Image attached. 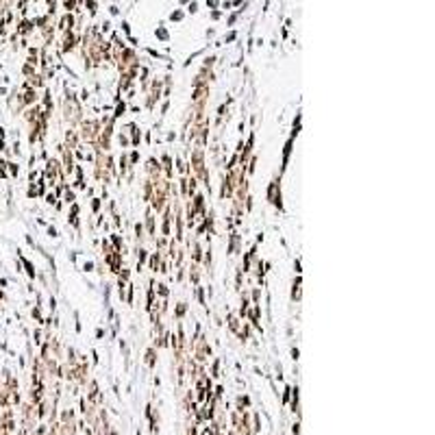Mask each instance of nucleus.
Here are the masks:
<instances>
[{
  "mask_svg": "<svg viewBox=\"0 0 435 435\" xmlns=\"http://www.w3.org/2000/svg\"><path fill=\"white\" fill-rule=\"evenodd\" d=\"M298 298H300V276H296L294 290H292V300H298Z\"/></svg>",
  "mask_w": 435,
  "mask_h": 435,
  "instance_id": "obj_1",
  "label": "nucleus"
},
{
  "mask_svg": "<svg viewBox=\"0 0 435 435\" xmlns=\"http://www.w3.org/2000/svg\"><path fill=\"white\" fill-rule=\"evenodd\" d=\"M126 113V105L124 103H118V107H115V118H120V115H124Z\"/></svg>",
  "mask_w": 435,
  "mask_h": 435,
  "instance_id": "obj_2",
  "label": "nucleus"
},
{
  "mask_svg": "<svg viewBox=\"0 0 435 435\" xmlns=\"http://www.w3.org/2000/svg\"><path fill=\"white\" fill-rule=\"evenodd\" d=\"M48 235L53 237V240H57V237H59V231L54 229V226H48Z\"/></svg>",
  "mask_w": 435,
  "mask_h": 435,
  "instance_id": "obj_3",
  "label": "nucleus"
},
{
  "mask_svg": "<svg viewBox=\"0 0 435 435\" xmlns=\"http://www.w3.org/2000/svg\"><path fill=\"white\" fill-rule=\"evenodd\" d=\"M83 270H85V272H92V270H94V264H92V261H85Z\"/></svg>",
  "mask_w": 435,
  "mask_h": 435,
  "instance_id": "obj_4",
  "label": "nucleus"
},
{
  "mask_svg": "<svg viewBox=\"0 0 435 435\" xmlns=\"http://www.w3.org/2000/svg\"><path fill=\"white\" fill-rule=\"evenodd\" d=\"M292 359H294V361L298 359V348H292Z\"/></svg>",
  "mask_w": 435,
  "mask_h": 435,
  "instance_id": "obj_5",
  "label": "nucleus"
}]
</instances>
